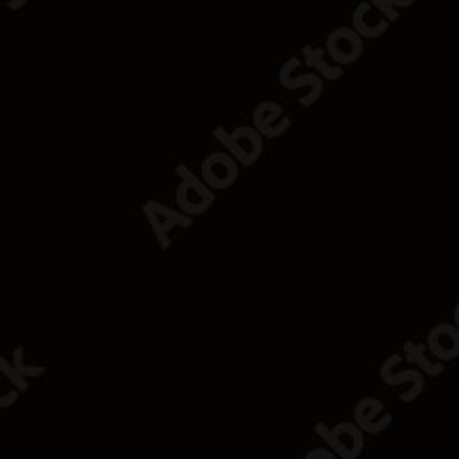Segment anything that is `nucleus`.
Here are the masks:
<instances>
[{"mask_svg": "<svg viewBox=\"0 0 459 459\" xmlns=\"http://www.w3.org/2000/svg\"><path fill=\"white\" fill-rule=\"evenodd\" d=\"M175 175L179 178V186L175 191V203H178L179 212H184L186 216H200L209 212L212 204L216 203L214 191L198 175H194L186 163H179L175 168Z\"/></svg>", "mask_w": 459, "mask_h": 459, "instance_id": "nucleus-1", "label": "nucleus"}, {"mask_svg": "<svg viewBox=\"0 0 459 459\" xmlns=\"http://www.w3.org/2000/svg\"><path fill=\"white\" fill-rule=\"evenodd\" d=\"M214 138L225 147V152H230L237 159V163L246 168L255 166L262 157V150H264V138L260 136L255 126L241 125L235 131H225L223 126H216Z\"/></svg>", "mask_w": 459, "mask_h": 459, "instance_id": "nucleus-2", "label": "nucleus"}, {"mask_svg": "<svg viewBox=\"0 0 459 459\" xmlns=\"http://www.w3.org/2000/svg\"><path fill=\"white\" fill-rule=\"evenodd\" d=\"M143 212H145V219L150 221L152 232L157 237L159 248L168 251L170 248V232L175 228H191L194 225V216H186L184 212H175V209L166 207L159 200H147L143 204Z\"/></svg>", "mask_w": 459, "mask_h": 459, "instance_id": "nucleus-3", "label": "nucleus"}, {"mask_svg": "<svg viewBox=\"0 0 459 459\" xmlns=\"http://www.w3.org/2000/svg\"><path fill=\"white\" fill-rule=\"evenodd\" d=\"M237 178H239V163L230 152H212L209 157L203 159L200 179L212 191H223V188L235 186Z\"/></svg>", "mask_w": 459, "mask_h": 459, "instance_id": "nucleus-4", "label": "nucleus"}, {"mask_svg": "<svg viewBox=\"0 0 459 459\" xmlns=\"http://www.w3.org/2000/svg\"><path fill=\"white\" fill-rule=\"evenodd\" d=\"M324 51L335 65H354L363 56V37L356 35L351 28H338L329 35Z\"/></svg>", "mask_w": 459, "mask_h": 459, "instance_id": "nucleus-5", "label": "nucleus"}, {"mask_svg": "<svg viewBox=\"0 0 459 459\" xmlns=\"http://www.w3.org/2000/svg\"><path fill=\"white\" fill-rule=\"evenodd\" d=\"M299 65H301V60H299V57H290V60H285L281 67V72H278V83H281V88H285V90L310 88L308 97H303V100L299 101L303 108H310V106H313L315 101L322 97L324 79L322 76H317V74H306V76H297V79H294L292 72L299 67Z\"/></svg>", "mask_w": 459, "mask_h": 459, "instance_id": "nucleus-6", "label": "nucleus"}, {"mask_svg": "<svg viewBox=\"0 0 459 459\" xmlns=\"http://www.w3.org/2000/svg\"><path fill=\"white\" fill-rule=\"evenodd\" d=\"M402 360L400 354H391L388 356L384 363H381L379 368V377L381 381L386 384V386H400V384H404V381H409L411 384V388L409 391H404L400 395L402 402H413L418 400V395L423 393L425 388V377L420 370H407V372H395V366Z\"/></svg>", "mask_w": 459, "mask_h": 459, "instance_id": "nucleus-7", "label": "nucleus"}, {"mask_svg": "<svg viewBox=\"0 0 459 459\" xmlns=\"http://www.w3.org/2000/svg\"><path fill=\"white\" fill-rule=\"evenodd\" d=\"M356 425L366 434H381L386 432L393 423V416L386 413L384 402L377 397H360L354 407Z\"/></svg>", "mask_w": 459, "mask_h": 459, "instance_id": "nucleus-8", "label": "nucleus"}, {"mask_svg": "<svg viewBox=\"0 0 459 459\" xmlns=\"http://www.w3.org/2000/svg\"><path fill=\"white\" fill-rule=\"evenodd\" d=\"M432 356L437 360H455L459 356V329L457 324L453 322H441L434 324L432 331L428 335V342H425Z\"/></svg>", "mask_w": 459, "mask_h": 459, "instance_id": "nucleus-9", "label": "nucleus"}, {"mask_svg": "<svg viewBox=\"0 0 459 459\" xmlns=\"http://www.w3.org/2000/svg\"><path fill=\"white\" fill-rule=\"evenodd\" d=\"M282 106L276 101H260L253 110V126L260 131L262 138H281L285 136L292 120H281Z\"/></svg>", "mask_w": 459, "mask_h": 459, "instance_id": "nucleus-10", "label": "nucleus"}, {"mask_svg": "<svg viewBox=\"0 0 459 459\" xmlns=\"http://www.w3.org/2000/svg\"><path fill=\"white\" fill-rule=\"evenodd\" d=\"M333 434V453L340 459H356L363 453V446H366V432L359 428L356 423H340L331 429Z\"/></svg>", "mask_w": 459, "mask_h": 459, "instance_id": "nucleus-11", "label": "nucleus"}, {"mask_svg": "<svg viewBox=\"0 0 459 459\" xmlns=\"http://www.w3.org/2000/svg\"><path fill=\"white\" fill-rule=\"evenodd\" d=\"M425 351H428V347H425L423 342H411V340H407V342H404V356H407L409 363L418 366V370L425 372L428 377L444 375V370H446L444 360L428 359V356H425Z\"/></svg>", "mask_w": 459, "mask_h": 459, "instance_id": "nucleus-12", "label": "nucleus"}, {"mask_svg": "<svg viewBox=\"0 0 459 459\" xmlns=\"http://www.w3.org/2000/svg\"><path fill=\"white\" fill-rule=\"evenodd\" d=\"M324 56H326L324 48L303 47V63L308 65L310 69H315V72L322 74L324 81H338L344 74L342 65H335V63L329 65L326 60H324Z\"/></svg>", "mask_w": 459, "mask_h": 459, "instance_id": "nucleus-13", "label": "nucleus"}, {"mask_svg": "<svg viewBox=\"0 0 459 459\" xmlns=\"http://www.w3.org/2000/svg\"><path fill=\"white\" fill-rule=\"evenodd\" d=\"M351 30L360 37H381L388 30V22L386 19L370 22L368 19V5H359V10L354 12V28Z\"/></svg>", "mask_w": 459, "mask_h": 459, "instance_id": "nucleus-14", "label": "nucleus"}, {"mask_svg": "<svg viewBox=\"0 0 459 459\" xmlns=\"http://www.w3.org/2000/svg\"><path fill=\"white\" fill-rule=\"evenodd\" d=\"M14 370L19 372V375L22 377H30V379H35V377H42L44 372H47V368H32V366H28L26 360H23V350L22 347H16V351H14Z\"/></svg>", "mask_w": 459, "mask_h": 459, "instance_id": "nucleus-15", "label": "nucleus"}, {"mask_svg": "<svg viewBox=\"0 0 459 459\" xmlns=\"http://www.w3.org/2000/svg\"><path fill=\"white\" fill-rule=\"evenodd\" d=\"M0 370L5 372V377H10V381H12V384H14L16 391H26V388H28V379H26V377L19 375V372H16L14 368H12L10 363H7V360L0 359Z\"/></svg>", "mask_w": 459, "mask_h": 459, "instance_id": "nucleus-16", "label": "nucleus"}, {"mask_svg": "<svg viewBox=\"0 0 459 459\" xmlns=\"http://www.w3.org/2000/svg\"><path fill=\"white\" fill-rule=\"evenodd\" d=\"M372 3H375L377 10H379L381 14L386 16V19H391V22H397V16H400V14H397V10H393V7L388 5L386 0H372Z\"/></svg>", "mask_w": 459, "mask_h": 459, "instance_id": "nucleus-17", "label": "nucleus"}, {"mask_svg": "<svg viewBox=\"0 0 459 459\" xmlns=\"http://www.w3.org/2000/svg\"><path fill=\"white\" fill-rule=\"evenodd\" d=\"M306 459H335V453L331 448H315L306 453Z\"/></svg>", "mask_w": 459, "mask_h": 459, "instance_id": "nucleus-18", "label": "nucleus"}, {"mask_svg": "<svg viewBox=\"0 0 459 459\" xmlns=\"http://www.w3.org/2000/svg\"><path fill=\"white\" fill-rule=\"evenodd\" d=\"M16 397H19V393L12 388V391L3 393L0 391V407H7V404H12V402H16Z\"/></svg>", "mask_w": 459, "mask_h": 459, "instance_id": "nucleus-19", "label": "nucleus"}, {"mask_svg": "<svg viewBox=\"0 0 459 459\" xmlns=\"http://www.w3.org/2000/svg\"><path fill=\"white\" fill-rule=\"evenodd\" d=\"M386 3L393 7V10H395V7H407V5H411V0H386Z\"/></svg>", "mask_w": 459, "mask_h": 459, "instance_id": "nucleus-20", "label": "nucleus"}, {"mask_svg": "<svg viewBox=\"0 0 459 459\" xmlns=\"http://www.w3.org/2000/svg\"><path fill=\"white\" fill-rule=\"evenodd\" d=\"M457 319H459V306H455V310H453V324H457Z\"/></svg>", "mask_w": 459, "mask_h": 459, "instance_id": "nucleus-21", "label": "nucleus"}]
</instances>
